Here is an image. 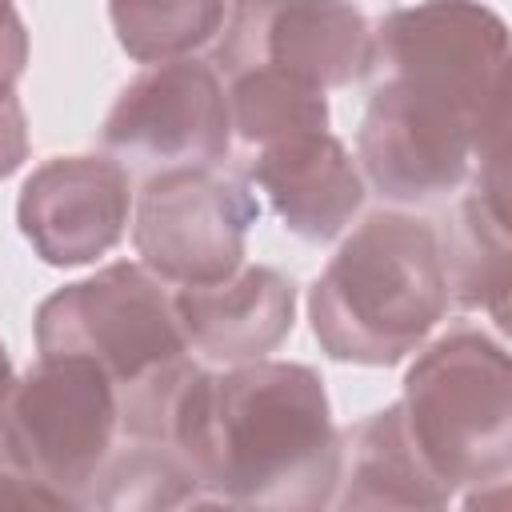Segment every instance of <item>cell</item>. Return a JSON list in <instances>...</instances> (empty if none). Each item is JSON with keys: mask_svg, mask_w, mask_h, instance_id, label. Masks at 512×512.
Returning a JSON list of instances; mask_svg holds the SVG:
<instances>
[{"mask_svg": "<svg viewBox=\"0 0 512 512\" xmlns=\"http://www.w3.org/2000/svg\"><path fill=\"white\" fill-rule=\"evenodd\" d=\"M24 64H28V32L24 20H12L8 28H0V92L20 80Z\"/></svg>", "mask_w": 512, "mask_h": 512, "instance_id": "ffe728a7", "label": "cell"}, {"mask_svg": "<svg viewBox=\"0 0 512 512\" xmlns=\"http://www.w3.org/2000/svg\"><path fill=\"white\" fill-rule=\"evenodd\" d=\"M172 304L188 348L224 364H244L260 360L292 332L296 288L276 268L240 264L216 284H184L172 292Z\"/></svg>", "mask_w": 512, "mask_h": 512, "instance_id": "8fae6325", "label": "cell"}, {"mask_svg": "<svg viewBox=\"0 0 512 512\" xmlns=\"http://www.w3.org/2000/svg\"><path fill=\"white\" fill-rule=\"evenodd\" d=\"M168 444L204 500L236 508H324L344 468L320 372L264 356L228 372L196 368L172 404Z\"/></svg>", "mask_w": 512, "mask_h": 512, "instance_id": "7a4b0ae2", "label": "cell"}, {"mask_svg": "<svg viewBox=\"0 0 512 512\" xmlns=\"http://www.w3.org/2000/svg\"><path fill=\"white\" fill-rule=\"evenodd\" d=\"M256 200L212 168H160L140 200L132 244L164 284H216L244 264Z\"/></svg>", "mask_w": 512, "mask_h": 512, "instance_id": "52a82bcc", "label": "cell"}, {"mask_svg": "<svg viewBox=\"0 0 512 512\" xmlns=\"http://www.w3.org/2000/svg\"><path fill=\"white\" fill-rule=\"evenodd\" d=\"M248 172L284 228L312 244L340 236L364 204V180L348 148L324 128L260 144Z\"/></svg>", "mask_w": 512, "mask_h": 512, "instance_id": "7c38bea8", "label": "cell"}, {"mask_svg": "<svg viewBox=\"0 0 512 512\" xmlns=\"http://www.w3.org/2000/svg\"><path fill=\"white\" fill-rule=\"evenodd\" d=\"M120 48L140 64H164L208 44L224 24V0H112Z\"/></svg>", "mask_w": 512, "mask_h": 512, "instance_id": "2e32d148", "label": "cell"}, {"mask_svg": "<svg viewBox=\"0 0 512 512\" xmlns=\"http://www.w3.org/2000/svg\"><path fill=\"white\" fill-rule=\"evenodd\" d=\"M200 500L204 496L192 468L172 444L160 440H140V448L108 456L84 496V504L100 508H176Z\"/></svg>", "mask_w": 512, "mask_h": 512, "instance_id": "e0dca14e", "label": "cell"}, {"mask_svg": "<svg viewBox=\"0 0 512 512\" xmlns=\"http://www.w3.org/2000/svg\"><path fill=\"white\" fill-rule=\"evenodd\" d=\"M348 468H340L344 492L340 508H444L452 492L420 464L416 448L404 436L400 404L372 412L340 436Z\"/></svg>", "mask_w": 512, "mask_h": 512, "instance_id": "5bb4252c", "label": "cell"}, {"mask_svg": "<svg viewBox=\"0 0 512 512\" xmlns=\"http://www.w3.org/2000/svg\"><path fill=\"white\" fill-rule=\"evenodd\" d=\"M232 120L220 72L180 56L136 76L104 120V148L156 168H212L228 156Z\"/></svg>", "mask_w": 512, "mask_h": 512, "instance_id": "9c48e42d", "label": "cell"}, {"mask_svg": "<svg viewBox=\"0 0 512 512\" xmlns=\"http://www.w3.org/2000/svg\"><path fill=\"white\" fill-rule=\"evenodd\" d=\"M508 28L480 0H420L372 32L356 152L368 184L396 204L456 192L492 132L504 128Z\"/></svg>", "mask_w": 512, "mask_h": 512, "instance_id": "6da1fadb", "label": "cell"}, {"mask_svg": "<svg viewBox=\"0 0 512 512\" xmlns=\"http://www.w3.org/2000/svg\"><path fill=\"white\" fill-rule=\"evenodd\" d=\"M224 100L236 136L248 144H272L284 136L328 128L324 88H312L276 68H244L228 76Z\"/></svg>", "mask_w": 512, "mask_h": 512, "instance_id": "9a60e30c", "label": "cell"}, {"mask_svg": "<svg viewBox=\"0 0 512 512\" xmlns=\"http://www.w3.org/2000/svg\"><path fill=\"white\" fill-rule=\"evenodd\" d=\"M128 204L124 164L108 156H56L24 180L16 220L44 264L80 268L120 244Z\"/></svg>", "mask_w": 512, "mask_h": 512, "instance_id": "30bf717a", "label": "cell"}, {"mask_svg": "<svg viewBox=\"0 0 512 512\" xmlns=\"http://www.w3.org/2000/svg\"><path fill=\"white\" fill-rule=\"evenodd\" d=\"M40 356H84L104 368L132 440L168 444L172 404L196 372L172 292L144 264H108L36 308Z\"/></svg>", "mask_w": 512, "mask_h": 512, "instance_id": "3957f363", "label": "cell"}, {"mask_svg": "<svg viewBox=\"0 0 512 512\" xmlns=\"http://www.w3.org/2000/svg\"><path fill=\"white\" fill-rule=\"evenodd\" d=\"M372 28L352 0H228L216 72L276 68L312 88L368 76Z\"/></svg>", "mask_w": 512, "mask_h": 512, "instance_id": "ba28073f", "label": "cell"}, {"mask_svg": "<svg viewBox=\"0 0 512 512\" xmlns=\"http://www.w3.org/2000/svg\"><path fill=\"white\" fill-rule=\"evenodd\" d=\"M0 508H68L56 492L24 480L12 468H0Z\"/></svg>", "mask_w": 512, "mask_h": 512, "instance_id": "d6986e66", "label": "cell"}, {"mask_svg": "<svg viewBox=\"0 0 512 512\" xmlns=\"http://www.w3.org/2000/svg\"><path fill=\"white\" fill-rule=\"evenodd\" d=\"M12 360H8V352H4V344H0V400L8 396V388H12Z\"/></svg>", "mask_w": 512, "mask_h": 512, "instance_id": "44dd1931", "label": "cell"}, {"mask_svg": "<svg viewBox=\"0 0 512 512\" xmlns=\"http://www.w3.org/2000/svg\"><path fill=\"white\" fill-rule=\"evenodd\" d=\"M12 20H20V16H16V8H12V0H0V28H8Z\"/></svg>", "mask_w": 512, "mask_h": 512, "instance_id": "7402d4cb", "label": "cell"}, {"mask_svg": "<svg viewBox=\"0 0 512 512\" xmlns=\"http://www.w3.org/2000/svg\"><path fill=\"white\" fill-rule=\"evenodd\" d=\"M120 400L100 364L84 356H40L0 400V468L84 504L112 456Z\"/></svg>", "mask_w": 512, "mask_h": 512, "instance_id": "8992f818", "label": "cell"}, {"mask_svg": "<svg viewBox=\"0 0 512 512\" xmlns=\"http://www.w3.org/2000/svg\"><path fill=\"white\" fill-rule=\"evenodd\" d=\"M448 296L436 228L404 212H376L316 276L308 316L332 360L388 368L424 344Z\"/></svg>", "mask_w": 512, "mask_h": 512, "instance_id": "277c9868", "label": "cell"}, {"mask_svg": "<svg viewBox=\"0 0 512 512\" xmlns=\"http://www.w3.org/2000/svg\"><path fill=\"white\" fill-rule=\"evenodd\" d=\"M28 156V120L12 88L0 92V180L12 176Z\"/></svg>", "mask_w": 512, "mask_h": 512, "instance_id": "ac0fdd59", "label": "cell"}, {"mask_svg": "<svg viewBox=\"0 0 512 512\" xmlns=\"http://www.w3.org/2000/svg\"><path fill=\"white\" fill-rule=\"evenodd\" d=\"M400 424L444 492L504 484L512 468L508 352L480 328H456L404 376Z\"/></svg>", "mask_w": 512, "mask_h": 512, "instance_id": "5b68a950", "label": "cell"}, {"mask_svg": "<svg viewBox=\"0 0 512 512\" xmlns=\"http://www.w3.org/2000/svg\"><path fill=\"white\" fill-rule=\"evenodd\" d=\"M472 192L460 204V220L452 232V256H444L448 292L464 308L488 312L504 324L508 304V172H504V128L488 136L476 156Z\"/></svg>", "mask_w": 512, "mask_h": 512, "instance_id": "4fadbf2b", "label": "cell"}]
</instances>
